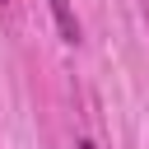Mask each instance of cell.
I'll list each match as a JSON object with an SVG mask.
<instances>
[{
	"label": "cell",
	"mask_w": 149,
	"mask_h": 149,
	"mask_svg": "<svg viewBox=\"0 0 149 149\" xmlns=\"http://www.w3.org/2000/svg\"><path fill=\"white\" fill-rule=\"evenodd\" d=\"M47 5H51V19H56L61 37H65V42H79V19H74V5H70V0H47Z\"/></svg>",
	"instance_id": "6da1fadb"
}]
</instances>
